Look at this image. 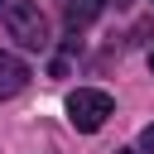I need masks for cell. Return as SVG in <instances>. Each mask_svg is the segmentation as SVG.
Wrapping results in <instances>:
<instances>
[{
  "mask_svg": "<svg viewBox=\"0 0 154 154\" xmlns=\"http://www.w3.org/2000/svg\"><path fill=\"white\" fill-rule=\"evenodd\" d=\"M140 149H144V154H154V125H144V135H140Z\"/></svg>",
  "mask_w": 154,
  "mask_h": 154,
  "instance_id": "5b68a950",
  "label": "cell"
},
{
  "mask_svg": "<svg viewBox=\"0 0 154 154\" xmlns=\"http://www.w3.org/2000/svg\"><path fill=\"white\" fill-rule=\"evenodd\" d=\"M101 10H106V0H67V24L72 29H87Z\"/></svg>",
  "mask_w": 154,
  "mask_h": 154,
  "instance_id": "277c9868",
  "label": "cell"
},
{
  "mask_svg": "<svg viewBox=\"0 0 154 154\" xmlns=\"http://www.w3.org/2000/svg\"><path fill=\"white\" fill-rule=\"evenodd\" d=\"M0 5H5V0H0Z\"/></svg>",
  "mask_w": 154,
  "mask_h": 154,
  "instance_id": "ba28073f",
  "label": "cell"
},
{
  "mask_svg": "<svg viewBox=\"0 0 154 154\" xmlns=\"http://www.w3.org/2000/svg\"><path fill=\"white\" fill-rule=\"evenodd\" d=\"M116 154H135V149H116Z\"/></svg>",
  "mask_w": 154,
  "mask_h": 154,
  "instance_id": "52a82bcc",
  "label": "cell"
},
{
  "mask_svg": "<svg viewBox=\"0 0 154 154\" xmlns=\"http://www.w3.org/2000/svg\"><path fill=\"white\" fill-rule=\"evenodd\" d=\"M24 82H29V63L0 48V101H10L14 91H24Z\"/></svg>",
  "mask_w": 154,
  "mask_h": 154,
  "instance_id": "3957f363",
  "label": "cell"
},
{
  "mask_svg": "<svg viewBox=\"0 0 154 154\" xmlns=\"http://www.w3.org/2000/svg\"><path fill=\"white\" fill-rule=\"evenodd\" d=\"M149 72H154V48H149Z\"/></svg>",
  "mask_w": 154,
  "mask_h": 154,
  "instance_id": "8992f818",
  "label": "cell"
},
{
  "mask_svg": "<svg viewBox=\"0 0 154 154\" xmlns=\"http://www.w3.org/2000/svg\"><path fill=\"white\" fill-rule=\"evenodd\" d=\"M5 29H10V38H14L19 48H29V53H43V48L53 43L43 10L29 5V0H10V5H5Z\"/></svg>",
  "mask_w": 154,
  "mask_h": 154,
  "instance_id": "6da1fadb",
  "label": "cell"
},
{
  "mask_svg": "<svg viewBox=\"0 0 154 154\" xmlns=\"http://www.w3.org/2000/svg\"><path fill=\"white\" fill-rule=\"evenodd\" d=\"M111 111H116V101H111L106 91H96V87H77V91L67 96V120H72V125H77L82 135L101 130Z\"/></svg>",
  "mask_w": 154,
  "mask_h": 154,
  "instance_id": "7a4b0ae2",
  "label": "cell"
}]
</instances>
